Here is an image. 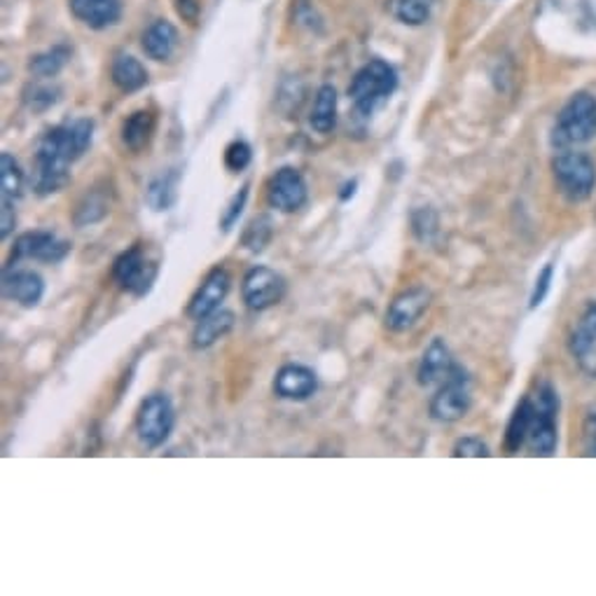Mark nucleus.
<instances>
[{"instance_id": "obj_6", "label": "nucleus", "mask_w": 596, "mask_h": 596, "mask_svg": "<svg viewBox=\"0 0 596 596\" xmlns=\"http://www.w3.org/2000/svg\"><path fill=\"white\" fill-rule=\"evenodd\" d=\"M473 407V380L463 365L457 363L449 380L440 384L431 400V417L440 423L461 421Z\"/></svg>"}, {"instance_id": "obj_15", "label": "nucleus", "mask_w": 596, "mask_h": 596, "mask_svg": "<svg viewBox=\"0 0 596 596\" xmlns=\"http://www.w3.org/2000/svg\"><path fill=\"white\" fill-rule=\"evenodd\" d=\"M457 368V360H454L449 347L445 344L443 337H435L429 349L423 351L417 380L421 386H440L449 380V374Z\"/></svg>"}, {"instance_id": "obj_9", "label": "nucleus", "mask_w": 596, "mask_h": 596, "mask_svg": "<svg viewBox=\"0 0 596 596\" xmlns=\"http://www.w3.org/2000/svg\"><path fill=\"white\" fill-rule=\"evenodd\" d=\"M569 353L578 370L596 380V300H589L569 335Z\"/></svg>"}, {"instance_id": "obj_39", "label": "nucleus", "mask_w": 596, "mask_h": 596, "mask_svg": "<svg viewBox=\"0 0 596 596\" xmlns=\"http://www.w3.org/2000/svg\"><path fill=\"white\" fill-rule=\"evenodd\" d=\"M585 451L596 457V412H592L585 423Z\"/></svg>"}, {"instance_id": "obj_30", "label": "nucleus", "mask_w": 596, "mask_h": 596, "mask_svg": "<svg viewBox=\"0 0 596 596\" xmlns=\"http://www.w3.org/2000/svg\"><path fill=\"white\" fill-rule=\"evenodd\" d=\"M433 5L435 0H394V14L407 26H421L429 22Z\"/></svg>"}, {"instance_id": "obj_17", "label": "nucleus", "mask_w": 596, "mask_h": 596, "mask_svg": "<svg viewBox=\"0 0 596 596\" xmlns=\"http://www.w3.org/2000/svg\"><path fill=\"white\" fill-rule=\"evenodd\" d=\"M319 382L313 370L305 365H284L276 372L274 394L284 400H307L313 396Z\"/></svg>"}, {"instance_id": "obj_13", "label": "nucleus", "mask_w": 596, "mask_h": 596, "mask_svg": "<svg viewBox=\"0 0 596 596\" xmlns=\"http://www.w3.org/2000/svg\"><path fill=\"white\" fill-rule=\"evenodd\" d=\"M431 290L414 286L402 290L386 311V327L390 333H407L421 321L423 313L431 307Z\"/></svg>"}, {"instance_id": "obj_21", "label": "nucleus", "mask_w": 596, "mask_h": 596, "mask_svg": "<svg viewBox=\"0 0 596 596\" xmlns=\"http://www.w3.org/2000/svg\"><path fill=\"white\" fill-rule=\"evenodd\" d=\"M531 426H533V400H531V396H524L520 402H517L514 412L508 421V429H506V451L508 454H517L526 445Z\"/></svg>"}, {"instance_id": "obj_24", "label": "nucleus", "mask_w": 596, "mask_h": 596, "mask_svg": "<svg viewBox=\"0 0 596 596\" xmlns=\"http://www.w3.org/2000/svg\"><path fill=\"white\" fill-rule=\"evenodd\" d=\"M111 75H113V83L117 89L122 91H138L144 89L146 83H148V71L144 69V64L132 54H120L115 61H113V69H111Z\"/></svg>"}, {"instance_id": "obj_4", "label": "nucleus", "mask_w": 596, "mask_h": 596, "mask_svg": "<svg viewBox=\"0 0 596 596\" xmlns=\"http://www.w3.org/2000/svg\"><path fill=\"white\" fill-rule=\"evenodd\" d=\"M559 195L571 203L587 201L596 190V164L587 152L559 150L552 160Z\"/></svg>"}, {"instance_id": "obj_5", "label": "nucleus", "mask_w": 596, "mask_h": 596, "mask_svg": "<svg viewBox=\"0 0 596 596\" xmlns=\"http://www.w3.org/2000/svg\"><path fill=\"white\" fill-rule=\"evenodd\" d=\"M398 89V73L382 59H374L360 69L349 85V97L358 115H372L390 94Z\"/></svg>"}, {"instance_id": "obj_2", "label": "nucleus", "mask_w": 596, "mask_h": 596, "mask_svg": "<svg viewBox=\"0 0 596 596\" xmlns=\"http://www.w3.org/2000/svg\"><path fill=\"white\" fill-rule=\"evenodd\" d=\"M596 138V97L589 91H575L563 103L552 127L555 150H575Z\"/></svg>"}, {"instance_id": "obj_10", "label": "nucleus", "mask_w": 596, "mask_h": 596, "mask_svg": "<svg viewBox=\"0 0 596 596\" xmlns=\"http://www.w3.org/2000/svg\"><path fill=\"white\" fill-rule=\"evenodd\" d=\"M241 295L250 311H264L284 300L286 278L270 270V266L258 264L244 276Z\"/></svg>"}, {"instance_id": "obj_16", "label": "nucleus", "mask_w": 596, "mask_h": 596, "mask_svg": "<svg viewBox=\"0 0 596 596\" xmlns=\"http://www.w3.org/2000/svg\"><path fill=\"white\" fill-rule=\"evenodd\" d=\"M3 295H5V300L20 302L22 307H36V305H40L42 295H45V281L38 272L5 266Z\"/></svg>"}, {"instance_id": "obj_32", "label": "nucleus", "mask_w": 596, "mask_h": 596, "mask_svg": "<svg viewBox=\"0 0 596 596\" xmlns=\"http://www.w3.org/2000/svg\"><path fill=\"white\" fill-rule=\"evenodd\" d=\"M552 281H555V262H547L543 270L538 272L536 284H533V290H531V297H529V307L531 309H538L545 302V297L550 295V290H552Z\"/></svg>"}, {"instance_id": "obj_23", "label": "nucleus", "mask_w": 596, "mask_h": 596, "mask_svg": "<svg viewBox=\"0 0 596 596\" xmlns=\"http://www.w3.org/2000/svg\"><path fill=\"white\" fill-rule=\"evenodd\" d=\"M309 124L313 132L331 134L337 124V91L333 85H323L313 101Z\"/></svg>"}, {"instance_id": "obj_31", "label": "nucleus", "mask_w": 596, "mask_h": 596, "mask_svg": "<svg viewBox=\"0 0 596 596\" xmlns=\"http://www.w3.org/2000/svg\"><path fill=\"white\" fill-rule=\"evenodd\" d=\"M412 229L421 244H435L440 237V218L431 207H421L412 213Z\"/></svg>"}, {"instance_id": "obj_20", "label": "nucleus", "mask_w": 596, "mask_h": 596, "mask_svg": "<svg viewBox=\"0 0 596 596\" xmlns=\"http://www.w3.org/2000/svg\"><path fill=\"white\" fill-rule=\"evenodd\" d=\"M157 117L152 111H136L122 124V144L132 152L144 150L154 134Z\"/></svg>"}, {"instance_id": "obj_34", "label": "nucleus", "mask_w": 596, "mask_h": 596, "mask_svg": "<svg viewBox=\"0 0 596 596\" xmlns=\"http://www.w3.org/2000/svg\"><path fill=\"white\" fill-rule=\"evenodd\" d=\"M250 160H253V150L246 144V140H234V144L227 146L225 150V166L232 171V174H239L244 171Z\"/></svg>"}, {"instance_id": "obj_40", "label": "nucleus", "mask_w": 596, "mask_h": 596, "mask_svg": "<svg viewBox=\"0 0 596 596\" xmlns=\"http://www.w3.org/2000/svg\"><path fill=\"white\" fill-rule=\"evenodd\" d=\"M356 187H358V181H351V183L344 185V187H342L344 193L339 195V199H342V201H349V197H353V195H356Z\"/></svg>"}, {"instance_id": "obj_25", "label": "nucleus", "mask_w": 596, "mask_h": 596, "mask_svg": "<svg viewBox=\"0 0 596 596\" xmlns=\"http://www.w3.org/2000/svg\"><path fill=\"white\" fill-rule=\"evenodd\" d=\"M178 181H181V174L176 169H171L148 185L146 199L152 211H169L171 207H174L178 199Z\"/></svg>"}, {"instance_id": "obj_3", "label": "nucleus", "mask_w": 596, "mask_h": 596, "mask_svg": "<svg viewBox=\"0 0 596 596\" xmlns=\"http://www.w3.org/2000/svg\"><path fill=\"white\" fill-rule=\"evenodd\" d=\"M533 400V426L526 447L533 457H555L559 447V394L550 382H543Z\"/></svg>"}, {"instance_id": "obj_7", "label": "nucleus", "mask_w": 596, "mask_h": 596, "mask_svg": "<svg viewBox=\"0 0 596 596\" xmlns=\"http://www.w3.org/2000/svg\"><path fill=\"white\" fill-rule=\"evenodd\" d=\"M176 412L174 405L164 394H152L144 402H140V410L136 417V433L138 440L150 449L162 447L171 431H174Z\"/></svg>"}, {"instance_id": "obj_27", "label": "nucleus", "mask_w": 596, "mask_h": 596, "mask_svg": "<svg viewBox=\"0 0 596 596\" xmlns=\"http://www.w3.org/2000/svg\"><path fill=\"white\" fill-rule=\"evenodd\" d=\"M69 59H71V50L64 45H57L52 47V50H47L38 57L30 59V73L38 75V77H54L61 69H64L69 64Z\"/></svg>"}, {"instance_id": "obj_33", "label": "nucleus", "mask_w": 596, "mask_h": 596, "mask_svg": "<svg viewBox=\"0 0 596 596\" xmlns=\"http://www.w3.org/2000/svg\"><path fill=\"white\" fill-rule=\"evenodd\" d=\"M451 457H457V459H486V457H492V451L489 447H486V443H482L480 437L475 435H465L461 437V440H457V445H454L451 449Z\"/></svg>"}, {"instance_id": "obj_8", "label": "nucleus", "mask_w": 596, "mask_h": 596, "mask_svg": "<svg viewBox=\"0 0 596 596\" xmlns=\"http://www.w3.org/2000/svg\"><path fill=\"white\" fill-rule=\"evenodd\" d=\"M157 274H160V264H157L154 260H148L146 250L140 244L124 250L113 264V276L120 284V288L136 297H144L150 293Z\"/></svg>"}, {"instance_id": "obj_28", "label": "nucleus", "mask_w": 596, "mask_h": 596, "mask_svg": "<svg viewBox=\"0 0 596 596\" xmlns=\"http://www.w3.org/2000/svg\"><path fill=\"white\" fill-rule=\"evenodd\" d=\"M108 199L103 193H97V190H91L87 193V197L77 203V209H75V215H73V221L77 227H85V225H94V223H99L103 221V218L108 215Z\"/></svg>"}, {"instance_id": "obj_18", "label": "nucleus", "mask_w": 596, "mask_h": 596, "mask_svg": "<svg viewBox=\"0 0 596 596\" xmlns=\"http://www.w3.org/2000/svg\"><path fill=\"white\" fill-rule=\"evenodd\" d=\"M69 3L77 20L97 30L117 24L122 14L120 0H69Z\"/></svg>"}, {"instance_id": "obj_12", "label": "nucleus", "mask_w": 596, "mask_h": 596, "mask_svg": "<svg viewBox=\"0 0 596 596\" xmlns=\"http://www.w3.org/2000/svg\"><path fill=\"white\" fill-rule=\"evenodd\" d=\"M307 195H309L307 183L300 171L293 166L278 169L272 176L270 185H266V203H270L272 209L284 211V213L300 211L307 203Z\"/></svg>"}, {"instance_id": "obj_22", "label": "nucleus", "mask_w": 596, "mask_h": 596, "mask_svg": "<svg viewBox=\"0 0 596 596\" xmlns=\"http://www.w3.org/2000/svg\"><path fill=\"white\" fill-rule=\"evenodd\" d=\"M234 327V313L232 311H213L211 316L197 321V327L193 333V344L197 349H209L218 339H223Z\"/></svg>"}, {"instance_id": "obj_38", "label": "nucleus", "mask_w": 596, "mask_h": 596, "mask_svg": "<svg viewBox=\"0 0 596 596\" xmlns=\"http://www.w3.org/2000/svg\"><path fill=\"white\" fill-rule=\"evenodd\" d=\"M14 225H17V213H14V203L3 201V209H0V237L8 239Z\"/></svg>"}, {"instance_id": "obj_14", "label": "nucleus", "mask_w": 596, "mask_h": 596, "mask_svg": "<svg viewBox=\"0 0 596 596\" xmlns=\"http://www.w3.org/2000/svg\"><path fill=\"white\" fill-rule=\"evenodd\" d=\"M229 286H232V276L227 274V270H223V266H215V270H211L209 276L203 278V284L199 286V290L190 300V307H187V316L195 321L211 316L213 311L221 309L223 300L229 293Z\"/></svg>"}, {"instance_id": "obj_1", "label": "nucleus", "mask_w": 596, "mask_h": 596, "mask_svg": "<svg viewBox=\"0 0 596 596\" xmlns=\"http://www.w3.org/2000/svg\"><path fill=\"white\" fill-rule=\"evenodd\" d=\"M94 122L87 117L73 120L50 129L36 150L34 190L38 195H54L71 181V166L91 146Z\"/></svg>"}, {"instance_id": "obj_19", "label": "nucleus", "mask_w": 596, "mask_h": 596, "mask_svg": "<svg viewBox=\"0 0 596 596\" xmlns=\"http://www.w3.org/2000/svg\"><path fill=\"white\" fill-rule=\"evenodd\" d=\"M144 50L154 61H169L178 50V28L166 20H157L144 34Z\"/></svg>"}, {"instance_id": "obj_37", "label": "nucleus", "mask_w": 596, "mask_h": 596, "mask_svg": "<svg viewBox=\"0 0 596 596\" xmlns=\"http://www.w3.org/2000/svg\"><path fill=\"white\" fill-rule=\"evenodd\" d=\"M176 10L190 26L199 22V12H201V0H176Z\"/></svg>"}, {"instance_id": "obj_29", "label": "nucleus", "mask_w": 596, "mask_h": 596, "mask_svg": "<svg viewBox=\"0 0 596 596\" xmlns=\"http://www.w3.org/2000/svg\"><path fill=\"white\" fill-rule=\"evenodd\" d=\"M274 237V223L270 215H258L256 221H250L244 237H241V244L246 250H250V253H262V250L270 246Z\"/></svg>"}, {"instance_id": "obj_26", "label": "nucleus", "mask_w": 596, "mask_h": 596, "mask_svg": "<svg viewBox=\"0 0 596 596\" xmlns=\"http://www.w3.org/2000/svg\"><path fill=\"white\" fill-rule=\"evenodd\" d=\"M24 195V174L10 152L0 154V197L14 203Z\"/></svg>"}, {"instance_id": "obj_35", "label": "nucleus", "mask_w": 596, "mask_h": 596, "mask_svg": "<svg viewBox=\"0 0 596 596\" xmlns=\"http://www.w3.org/2000/svg\"><path fill=\"white\" fill-rule=\"evenodd\" d=\"M59 101V89L54 87H42L36 85L34 89L26 91V103L30 111H47V108H52Z\"/></svg>"}, {"instance_id": "obj_11", "label": "nucleus", "mask_w": 596, "mask_h": 596, "mask_svg": "<svg viewBox=\"0 0 596 596\" xmlns=\"http://www.w3.org/2000/svg\"><path fill=\"white\" fill-rule=\"evenodd\" d=\"M71 253V244L59 239L54 232L47 229H36V232H26L22 237L14 241L12 246V256L8 260V266L20 264L22 260H38V262H61Z\"/></svg>"}, {"instance_id": "obj_36", "label": "nucleus", "mask_w": 596, "mask_h": 596, "mask_svg": "<svg viewBox=\"0 0 596 596\" xmlns=\"http://www.w3.org/2000/svg\"><path fill=\"white\" fill-rule=\"evenodd\" d=\"M248 190H250V187L248 185H244L241 187V190L237 193V195H234L232 197V201L227 203V211H225V215H223V221H221V227H223V232H229L234 225H237V221H239V215L244 213V209H246V201H248Z\"/></svg>"}]
</instances>
